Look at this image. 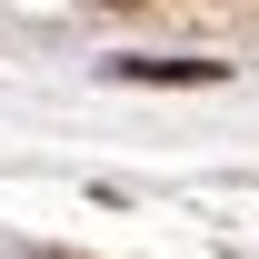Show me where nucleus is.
Returning a JSON list of instances; mask_svg holds the SVG:
<instances>
[{
    "label": "nucleus",
    "mask_w": 259,
    "mask_h": 259,
    "mask_svg": "<svg viewBox=\"0 0 259 259\" xmlns=\"http://www.w3.org/2000/svg\"><path fill=\"white\" fill-rule=\"evenodd\" d=\"M120 70H140V80H220V60H120Z\"/></svg>",
    "instance_id": "f257e3e1"
}]
</instances>
